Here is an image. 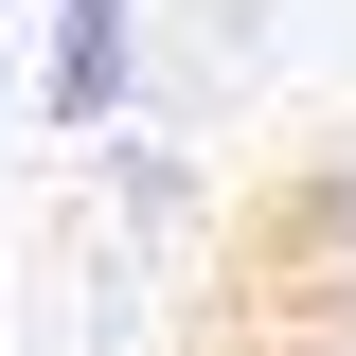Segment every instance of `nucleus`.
Listing matches in <instances>:
<instances>
[{
  "label": "nucleus",
  "mask_w": 356,
  "mask_h": 356,
  "mask_svg": "<svg viewBox=\"0 0 356 356\" xmlns=\"http://www.w3.org/2000/svg\"><path fill=\"white\" fill-rule=\"evenodd\" d=\"M285 267H303V303H339V321H356V143L285 178Z\"/></svg>",
  "instance_id": "1"
},
{
  "label": "nucleus",
  "mask_w": 356,
  "mask_h": 356,
  "mask_svg": "<svg viewBox=\"0 0 356 356\" xmlns=\"http://www.w3.org/2000/svg\"><path fill=\"white\" fill-rule=\"evenodd\" d=\"M54 125H107L125 107V0H54V72H36Z\"/></svg>",
  "instance_id": "2"
}]
</instances>
